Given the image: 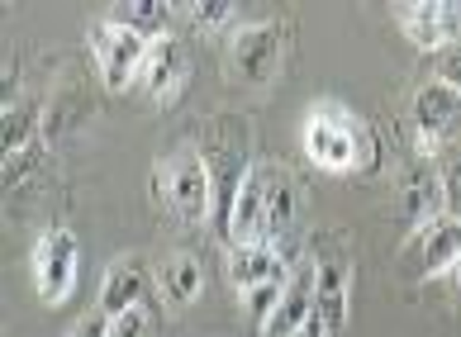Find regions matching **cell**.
<instances>
[{
  "label": "cell",
  "mask_w": 461,
  "mask_h": 337,
  "mask_svg": "<svg viewBox=\"0 0 461 337\" xmlns=\"http://www.w3.org/2000/svg\"><path fill=\"white\" fill-rule=\"evenodd\" d=\"M304 153L319 172H375L381 162V143L366 129V120H357L352 110H343L338 100H319L304 114Z\"/></svg>",
  "instance_id": "1"
},
{
  "label": "cell",
  "mask_w": 461,
  "mask_h": 337,
  "mask_svg": "<svg viewBox=\"0 0 461 337\" xmlns=\"http://www.w3.org/2000/svg\"><path fill=\"white\" fill-rule=\"evenodd\" d=\"M162 195L167 205H172V214L181 218V224H204L214 209V172L210 162H204V153H195V147H181V153H172L162 162Z\"/></svg>",
  "instance_id": "2"
},
{
  "label": "cell",
  "mask_w": 461,
  "mask_h": 337,
  "mask_svg": "<svg viewBox=\"0 0 461 337\" xmlns=\"http://www.w3.org/2000/svg\"><path fill=\"white\" fill-rule=\"evenodd\" d=\"M281 48H285V24L262 20V24H243L229 43V76L243 86H267L281 67Z\"/></svg>",
  "instance_id": "3"
},
{
  "label": "cell",
  "mask_w": 461,
  "mask_h": 337,
  "mask_svg": "<svg viewBox=\"0 0 461 337\" xmlns=\"http://www.w3.org/2000/svg\"><path fill=\"white\" fill-rule=\"evenodd\" d=\"M29 271H33V290H39L43 305H62L77 285V238L67 228H48L33 243Z\"/></svg>",
  "instance_id": "4"
},
{
  "label": "cell",
  "mask_w": 461,
  "mask_h": 337,
  "mask_svg": "<svg viewBox=\"0 0 461 337\" xmlns=\"http://www.w3.org/2000/svg\"><path fill=\"white\" fill-rule=\"evenodd\" d=\"M91 58L100 67V81H105V91H124L133 76H143V62H148V39L139 33L119 29L110 20H100L91 29Z\"/></svg>",
  "instance_id": "5"
},
{
  "label": "cell",
  "mask_w": 461,
  "mask_h": 337,
  "mask_svg": "<svg viewBox=\"0 0 461 337\" xmlns=\"http://www.w3.org/2000/svg\"><path fill=\"white\" fill-rule=\"evenodd\" d=\"M414 129H419V153H438L442 143L461 138V95L442 81H423L414 95Z\"/></svg>",
  "instance_id": "6"
},
{
  "label": "cell",
  "mask_w": 461,
  "mask_h": 337,
  "mask_svg": "<svg viewBox=\"0 0 461 337\" xmlns=\"http://www.w3.org/2000/svg\"><path fill=\"white\" fill-rule=\"evenodd\" d=\"M456 257H461V218L456 214L433 218L429 228L409 233V243H404V271L414 276V280L442 276Z\"/></svg>",
  "instance_id": "7"
},
{
  "label": "cell",
  "mask_w": 461,
  "mask_h": 337,
  "mask_svg": "<svg viewBox=\"0 0 461 337\" xmlns=\"http://www.w3.org/2000/svg\"><path fill=\"white\" fill-rule=\"evenodd\" d=\"M395 20L404 29V39L419 48V53H438L452 39H461V10L456 5H438V0H414V5H400Z\"/></svg>",
  "instance_id": "8"
},
{
  "label": "cell",
  "mask_w": 461,
  "mask_h": 337,
  "mask_svg": "<svg viewBox=\"0 0 461 337\" xmlns=\"http://www.w3.org/2000/svg\"><path fill=\"white\" fill-rule=\"evenodd\" d=\"M224 266H229V280H233L238 295H252V290H262V285H285L290 280V266L271 243H229Z\"/></svg>",
  "instance_id": "9"
},
{
  "label": "cell",
  "mask_w": 461,
  "mask_h": 337,
  "mask_svg": "<svg viewBox=\"0 0 461 337\" xmlns=\"http://www.w3.org/2000/svg\"><path fill=\"white\" fill-rule=\"evenodd\" d=\"M185 76H191V53H185V43L172 39V33H162V39L148 43V62H143V86L148 95L158 100V105H172L181 95Z\"/></svg>",
  "instance_id": "10"
},
{
  "label": "cell",
  "mask_w": 461,
  "mask_h": 337,
  "mask_svg": "<svg viewBox=\"0 0 461 337\" xmlns=\"http://www.w3.org/2000/svg\"><path fill=\"white\" fill-rule=\"evenodd\" d=\"M262 200H267V209H262V243L276 247L285 233L295 228V214H300V191H295V181H290V172L281 162L262 166Z\"/></svg>",
  "instance_id": "11"
},
{
  "label": "cell",
  "mask_w": 461,
  "mask_h": 337,
  "mask_svg": "<svg viewBox=\"0 0 461 337\" xmlns=\"http://www.w3.org/2000/svg\"><path fill=\"white\" fill-rule=\"evenodd\" d=\"M314 285H319V266L314 262L295 266L290 280H285V295H281L276 314L267 318L262 337H295L304 324H310V318H314Z\"/></svg>",
  "instance_id": "12"
},
{
  "label": "cell",
  "mask_w": 461,
  "mask_h": 337,
  "mask_svg": "<svg viewBox=\"0 0 461 337\" xmlns=\"http://www.w3.org/2000/svg\"><path fill=\"white\" fill-rule=\"evenodd\" d=\"M348 309H352V271L343 257H323L319 262V285H314V318L329 337H338L348 328Z\"/></svg>",
  "instance_id": "13"
},
{
  "label": "cell",
  "mask_w": 461,
  "mask_h": 337,
  "mask_svg": "<svg viewBox=\"0 0 461 337\" xmlns=\"http://www.w3.org/2000/svg\"><path fill=\"white\" fill-rule=\"evenodd\" d=\"M262 166H252V172L243 176V185H238L233 205L229 214L219 218V228H224V243H262Z\"/></svg>",
  "instance_id": "14"
},
{
  "label": "cell",
  "mask_w": 461,
  "mask_h": 337,
  "mask_svg": "<svg viewBox=\"0 0 461 337\" xmlns=\"http://www.w3.org/2000/svg\"><path fill=\"white\" fill-rule=\"evenodd\" d=\"M143 290H148V266L139 257L110 262L105 285H100V314L114 318V314H124V309H139L143 305Z\"/></svg>",
  "instance_id": "15"
},
{
  "label": "cell",
  "mask_w": 461,
  "mask_h": 337,
  "mask_svg": "<svg viewBox=\"0 0 461 337\" xmlns=\"http://www.w3.org/2000/svg\"><path fill=\"white\" fill-rule=\"evenodd\" d=\"M404 214H409V228H429L433 218L447 214V200H442V181L429 172V166H414V172L404 176Z\"/></svg>",
  "instance_id": "16"
},
{
  "label": "cell",
  "mask_w": 461,
  "mask_h": 337,
  "mask_svg": "<svg viewBox=\"0 0 461 337\" xmlns=\"http://www.w3.org/2000/svg\"><path fill=\"white\" fill-rule=\"evenodd\" d=\"M158 290H162V299H167L172 309L195 305L200 290H204L200 262L191 257V252H176V257H167V262H162V271H158Z\"/></svg>",
  "instance_id": "17"
},
{
  "label": "cell",
  "mask_w": 461,
  "mask_h": 337,
  "mask_svg": "<svg viewBox=\"0 0 461 337\" xmlns=\"http://www.w3.org/2000/svg\"><path fill=\"white\" fill-rule=\"evenodd\" d=\"M167 14H172V5H162V0H124V5L105 10V20L152 43V39H162V33H167Z\"/></svg>",
  "instance_id": "18"
},
{
  "label": "cell",
  "mask_w": 461,
  "mask_h": 337,
  "mask_svg": "<svg viewBox=\"0 0 461 337\" xmlns=\"http://www.w3.org/2000/svg\"><path fill=\"white\" fill-rule=\"evenodd\" d=\"M39 105H5V133H0V143H5V157L10 153H24V147L43 143L39 133Z\"/></svg>",
  "instance_id": "19"
},
{
  "label": "cell",
  "mask_w": 461,
  "mask_h": 337,
  "mask_svg": "<svg viewBox=\"0 0 461 337\" xmlns=\"http://www.w3.org/2000/svg\"><path fill=\"white\" fill-rule=\"evenodd\" d=\"M433 81H442V86H452L461 95V39H452L447 48L433 53Z\"/></svg>",
  "instance_id": "20"
},
{
  "label": "cell",
  "mask_w": 461,
  "mask_h": 337,
  "mask_svg": "<svg viewBox=\"0 0 461 337\" xmlns=\"http://www.w3.org/2000/svg\"><path fill=\"white\" fill-rule=\"evenodd\" d=\"M43 166V143H33V147H24V153H10L5 157V185H24L33 172Z\"/></svg>",
  "instance_id": "21"
},
{
  "label": "cell",
  "mask_w": 461,
  "mask_h": 337,
  "mask_svg": "<svg viewBox=\"0 0 461 337\" xmlns=\"http://www.w3.org/2000/svg\"><path fill=\"white\" fill-rule=\"evenodd\" d=\"M110 337H152V318L148 309H124V314H114L110 318Z\"/></svg>",
  "instance_id": "22"
},
{
  "label": "cell",
  "mask_w": 461,
  "mask_h": 337,
  "mask_svg": "<svg viewBox=\"0 0 461 337\" xmlns=\"http://www.w3.org/2000/svg\"><path fill=\"white\" fill-rule=\"evenodd\" d=\"M233 14H238V5H229V0H200V5H191L195 29H219V24H229Z\"/></svg>",
  "instance_id": "23"
},
{
  "label": "cell",
  "mask_w": 461,
  "mask_h": 337,
  "mask_svg": "<svg viewBox=\"0 0 461 337\" xmlns=\"http://www.w3.org/2000/svg\"><path fill=\"white\" fill-rule=\"evenodd\" d=\"M438 181H442V200H447V214L461 218V153L447 157V166L438 172Z\"/></svg>",
  "instance_id": "24"
},
{
  "label": "cell",
  "mask_w": 461,
  "mask_h": 337,
  "mask_svg": "<svg viewBox=\"0 0 461 337\" xmlns=\"http://www.w3.org/2000/svg\"><path fill=\"white\" fill-rule=\"evenodd\" d=\"M67 337H110V318H105V314H95V318H86V324H77Z\"/></svg>",
  "instance_id": "25"
},
{
  "label": "cell",
  "mask_w": 461,
  "mask_h": 337,
  "mask_svg": "<svg viewBox=\"0 0 461 337\" xmlns=\"http://www.w3.org/2000/svg\"><path fill=\"white\" fill-rule=\"evenodd\" d=\"M442 280H447V290H452V295L461 299V257H456V262L447 266V271H442Z\"/></svg>",
  "instance_id": "26"
},
{
  "label": "cell",
  "mask_w": 461,
  "mask_h": 337,
  "mask_svg": "<svg viewBox=\"0 0 461 337\" xmlns=\"http://www.w3.org/2000/svg\"><path fill=\"white\" fill-rule=\"evenodd\" d=\"M295 337H329V328H323L319 318H310V324H304V328H300Z\"/></svg>",
  "instance_id": "27"
}]
</instances>
